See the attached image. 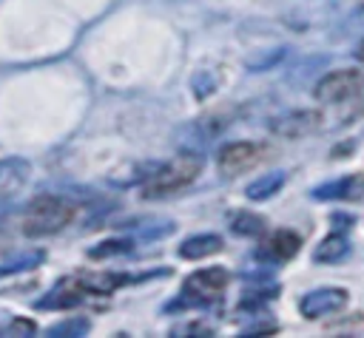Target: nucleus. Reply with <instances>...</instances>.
Wrapping results in <instances>:
<instances>
[{
  "label": "nucleus",
  "mask_w": 364,
  "mask_h": 338,
  "mask_svg": "<svg viewBox=\"0 0 364 338\" xmlns=\"http://www.w3.org/2000/svg\"><path fill=\"white\" fill-rule=\"evenodd\" d=\"M74 219V205L68 199H60V196H37L26 213H23V222H20V230L26 236H54L60 233L63 227H68Z\"/></svg>",
  "instance_id": "nucleus-1"
},
{
  "label": "nucleus",
  "mask_w": 364,
  "mask_h": 338,
  "mask_svg": "<svg viewBox=\"0 0 364 338\" xmlns=\"http://www.w3.org/2000/svg\"><path fill=\"white\" fill-rule=\"evenodd\" d=\"M202 170V159L199 156H176L171 159L168 165H162L145 185H142V196L154 199V196H168V193H176L182 187H188Z\"/></svg>",
  "instance_id": "nucleus-2"
},
{
  "label": "nucleus",
  "mask_w": 364,
  "mask_h": 338,
  "mask_svg": "<svg viewBox=\"0 0 364 338\" xmlns=\"http://www.w3.org/2000/svg\"><path fill=\"white\" fill-rule=\"evenodd\" d=\"M230 276L225 267H205V270H196L185 278L182 284V298L191 301V304H208L213 298L222 295V290L228 287Z\"/></svg>",
  "instance_id": "nucleus-3"
},
{
  "label": "nucleus",
  "mask_w": 364,
  "mask_h": 338,
  "mask_svg": "<svg viewBox=\"0 0 364 338\" xmlns=\"http://www.w3.org/2000/svg\"><path fill=\"white\" fill-rule=\"evenodd\" d=\"M361 88H364V74H358V71H333V74L318 80L316 99H321V102H344L353 94H358Z\"/></svg>",
  "instance_id": "nucleus-4"
},
{
  "label": "nucleus",
  "mask_w": 364,
  "mask_h": 338,
  "mask_svg": "<svg viewBox=\"0 0 364 338\" xmlns=\"http://www.w3.org/2000/svg\"><path fill=\"white\" fill-rule=\"evenodd\" d=\"M262 156H264V148L256 145V142H230V145H222V148H219L216 162H219L222 173L236 176V173L253 168Z\"/></svg>",
  "instance_id": "nucleus-5"
},
{
  "label": "nucleus",
  "mask_w": 364,
  "mask_h": 338,
  "mask_svg": "<svg viewBox=\"0 0 364 338\" xmlns=\"http://www.w3.org/2000/svg\"><path fill=\"white\" fill-rule=\"evenodd\" d=\"M344 304H347V290H341V287H321V290L307 293L301 298L299 310H301L304 318H321V315L338 312Z\"/></svg>",
  "instance_id": "nucleus-6"
},
{
  "label": "nucleus",
  "mask_w": 364,
  "mask_h": 338,
  "mask_svg": "<svg viewBox=\"0 0 364 338\" xmlns=\"http://www.w3.org/2000/svg\"><path fill=\"white\" fill-rule=\"evenodd\" d=\"M313 199H318V202H327V199L358 202V199H364V173H350V176H341L336 182L318 185L313 190Z\"/></svg>",
  "instance_id": "nucleus-7"
},
{
  "label": "nucleus",
  "mask_w": 364,
  "mask_h": 338,
  "mask_svg": "<svg viewBox=\"0 0 364 338\" xmlns=\"http://www.w3.org/2000/svg\"><path fill=\"white\" fill-rule=\"evenodd\" d=\"M219 250H222V239L216 233H196V236H188L179 244L182 258H205V256H213Z\"/></svg>",
  "instance_id": "nucleus-8"
},
{
  "label": "nucleus",
  "mask_w": 364,
  "mask_h": 338,
  "mask_svg": "<svg viewBox=\"0 0 364 338\" xmlns=\"http://www.w3.org/2000/svg\"><path fill=\"white\" fill-rule=\"evenodd\" d=\"M28 179V162L26 159H3L0 162V196H11L23 187Z\"/></svg>",
  "instance_id": "nucleus-9"
},
{
  "label": "nucleus",
  "mask_w": 364,
  "mask_h": 338,
  "mask_svg": "<svg viewBox=\"0 0 364 338\" xmlns=\"http://www.w3.org/2000/svg\"><path fill=\"white\" fill-rule=\"evenodd\" d=\"M301 247V236L293 233V230H276L270 239H267V253L276 258V261H290Z\"/></svg>",
  "instance_id": "nucleus-10"
},
{
  "label": "nucleus",
  "mask_w": 364,
  "mask_h": 338,
  "mask_svg": "<svg viewBox=\"0 0 364 338\" xmlns=\"http://www.w3.org/2000/svg\"><path fill=\"white\" fill-rule=\"evenodd\" d=\"M347 253H350L347 236H344V233H330L324 241H318V247H316L313 256H316V261L327 264V261H341Z\"/></svg>",
  "instance_id": "nucleus-11"
},
{
  "label": "nucleus",
  "mask_w": 364,
  "mask_h": 338,
  "mask_svg": "<svg viewBox=\"0 0 364 338\" xmlns=\"http://www.w3.org/2000/svg\"><path fill=\"white\" fill-rule=\"evenodd\" d=\"M316 119H318L316 114L299 111V114H290V116L279 119V122L273 125V131H276V133H284V136H296V133H304V131L316 128Z\"/></svg>",
  "instance_id": "nucleus-12"
},
{
  "label": "nucleus",
  "mask_w": 364,
  "mask_h": 338,
  "mask_svg": "<svg viewBox=\"0 0 364 338\" xmlns=\"http://www.w3.org/2000/svg\"><path fill=\"white\" fill-rule=\"evenodd\" d=\"M282 185H284V173H282V170L264 173L262 179L250 182V187H247V199H253V202H259V199H270Z\"/></svg>",
  "instance_id": "nucleus-13"
},
{
  "label": "nucleus",
  "mask_w": 364,
  "mask_h": 338,
  "mask_svg": "<svg viewBox=\"0 0 364 338\" xmlns=\"http://www.w3.org/2000/svg\"><path fill=\"white\" fill-rule=\"evenodd\" d=\"M230 230L236 236H262L264 233V219L256 216V213H247V210H236L233 219H230Z\"/></svg>",
  "instance_id": "nucleus-14"
},
{
  "label": "nucleus",
  "mask_w": 364,
  "mask_h": 338,
  "mask_svg": "<svg viewBox=\"0 0 364 338\" xmlns=\"http://www.w3.org/2000/svg\"><path fill=\"white\" fill-rule=\"evenodd\" d=\"M355 57L364 62V40H361V43H358V48H355Z\"/></svg>",
  "instance_id": "nucleus-15"
}]
</instances>
